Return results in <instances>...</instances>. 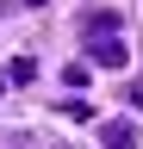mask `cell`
Returning a JSON list of instances; mask_svg holds the SVG:
<instances>
[{
    "mask_svg": "<svg viewBox=\"0 0 143 149\" xmlns=\"http://www.w3.org/2000/svg\"><path fill=\"white\" fill-rule=\"evenodd\" d=\"M87 62H93V68H131V50H124V37L118 31H106V37H87Z\"/></svg>",
    "mask_w": 143,
    "mask_h": 149,
    "instance_id": "cell-1",
    "label": "cell"
},
{
    "mask_svg": "<svg viewBox=\"0 0 143 149\" xmlns=\"http://www.w3.org/2000/svg\"><path fill=\"white\" fill-rule=\"evenodd\" d=\"M38 81V56H13V68H6V87H31Z\"/></svg>",
    "mask_w": 143,
    "mask_h": 149,
    "instance_id": "cell-2",
    "label": "cell"
},
{
    "mask_svg": "<svg viewBox=\"0 0 143 149\" xmlns=\"http://www.w3.org/2000/svg\"><path fill=\"white\" fill-rule=\"evenodd\" d=\"M81 31H87V37H106V31H118V13H93V19H81Z\"/></svg>",
    "mask_w": 143,
    "mask_h": 149,
    "instance_id": "cell-3",
    "label": "cell"
},
{
    "mask_svg": "<svg viewBox=\"0 0 143 149\" xmlns=\"http://www.w3.org/2000/svg\"><path fill=\"white\" fill-rule=\"evenodd\" d=\"M100 137H106V149H131V143H137V137H131V124H106Z\"/></svg>",
    "mask_w": 143,
    "mask_h": 149,
    "instance_id": "cell-4",
    "label": "cell"
},
{
    "mask_svg": "<svg viewBox=\"0 0 143 149\" xmlns=\"http://www.w3.org/2000/svg\"><path fill=\"white\" fill-rule=\"evenodd\" d=\"M25 6H44V0H25Z\"/></svg>",
    "mask_w": 143,
    "mask_h": 149,
    "instance_id": "cell-5",
    "label": "cell"
}]
</instances>
